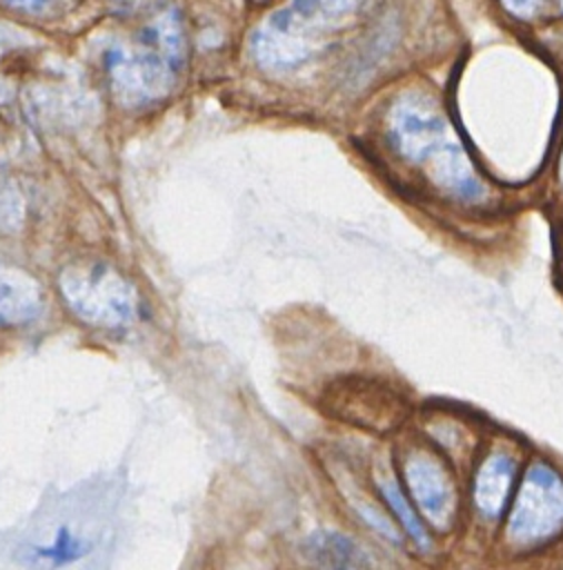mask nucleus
Returning <instances> with one entry per match:
<instances>
[{"label": "nucleus", "mask_w": 563, "mask_h": 570, "mask_svg": "<svg viewBox=\"0 0 563 570\" xmlns=\"http://www.w3.org/2000/svg\"><path fill=\"white\" fill-rule=\"evenodd\" d=\"M22 216V200L16 185L0 176V227H16Z\"/></svg>", "instance_id": "14"}, {"label": "nucleus", "mask_w": 563, "mask_h": 570, "mask_svg": "<svg viewBox=\"0 0 563 570\" xmlns=\"http://www.w3.org/2000/svg\"><path fill=\"white\" fill-rule=\"evenodd\" d=\"M93 543L85 534L58 525L45 541H27L20 546L16 559L29 570H60L73 561L85 559Z\"/></svg>", "instance_id": "7"}, {"label": "nucleus", "mask_w": 563, "mask_h": 570, "mask_svg": "<svg viewBox=\"0 0 563 570\" xmlns=\"http://www.w3.org/2000/svg\"><path fill=\"white\" fill-rule=\"evenodd\" d=\"M514 470L516 465L507 454H492L483 461L474 483V501L485 517H496L503 512Z\"/></svg>", "instance_id": "12"}, {"label": "nucleus", "mask_w": 563, "mask_h": 570, "mask_svg": "<svg viewBox=\"0 0 563 570\" xmlns=\"http://www.w3.org/2000/svg\"><path fill=\"white\" fill-rule=\"evenodd\" d=\"M356 7L358 0H289L278 13L296 31L320 42L323 33L343 24Z\"/></svg>", "instance_id": "9"}, {"label": "nucleus", "mask_w": 563, "mask_h": 570, "mask_svg": "<svg viewBox=\"0 0 563 570\" xmlns=\"http://www.w3.org/2000/svg\"><path fill=\"white\" fill-rule=\"evenodd\" d=\"M559 174H561V180H563V158H561V167H559Z\"/></svg>", "instance_id": "18"}, {"label": "nucleus", "mask_w": 563, "mask_h": 570, "mask_svg": "<svg viewBox=\"0 0 563 570\" xmlns=\"http://www.w3.org/2000/svg\"><path fill=\"white\" fill-rule=\"evenodd\" d=\"M358 505V512L363 514V519H367L381 534H385V537H389V539H394V541H398V534H396V530H394V525L372 505V503H356Z\"/></svg>", "instance_id": "15"}, {"label": "nucleus", "mask_w": 563, "mask_h": 570, "mask_svg": "<svg viewBox=\"0 0 563 570\" xmlns=\"http://www.w3.org/2000/svg\"><path fill=\"white\" fill-rule=\"evenodd\" d=\"M42 309V289L27 272L0 263V325H22Z\"/></svg>", "instance_id": "8"}, {"label": "nucleus", "mask_w": 563, "mask_h": 570, "mask_svg": "<svg viewBox=\"0 0 563 570\" xmlns=\"http://www.w3.org/2000/svg\"><path fill=\"white\" fill-rule=\"evenodd\" d=\"M58 285L69 309L89 325L113 330L136 318V287L107 263H71L60 272Z\"/></svg>", "instance_id": "2"}, {"label": "nucleus", "mask_w": 563, "mask_h": 570, "mask_svg": "<svg viewBox=\"0 0 563 570\" xmlns=\"http://www.w3.org/2000/svg\"><path fill=\"white\" fill-rule=\"evenodd\" d=\"M185 62V33L176 11L149 22L134 45L116 47L107 67L116 91L127 102L160 98L167 94Z\"/></svg>", "instance_id": "1"}, {"label": "nucleus", "mask_w": 563, "mask_h": 570, "mask_svg": "<svg viewBox=\"0 0 563 570\" xmlns=\"http://www.w3.org/2000/svg\"><path fill=\"white\" fill-rule=\"evenodd\" d=\"M7 2L27 13H51V11L69 4V0H7Z\"/></svg>", "instance_id": "16"}, {"label": "nucleus", "mask_w": 563, "mask_h": 570, "mask_svg": "<svg viewBox=\"0 0 563 570\" xmlns=\"http://www.w3.org/2000/svg\"><path fill=\"white\" fill-rule=\"evenodd\" d=\"M320 45L300 36L287 27L276 13H271L249 40V49L256 62L269 71H289L305 62Z\"/></svg>", "instance_id": "6"}, {"label": "nucleus", "mask_w": 563, "mask_h": 570, "mask_svg": "<svg viewBox=\"0 0 563 570\" xmlns=\"http://www.w3.org/2000/svg\"><path fill=\"white\" fill-rule=\"evenodd\" d=\"M425 165L432 178L447 191L456 194L458 198H465V200L483 198L485 189L456 140H450L447 145H443Z\"/></svg>", "instance_id": "10"}, {"label": "nucleus", "mask_w": 563, "mask_h": 570, "mask_svg": "<svg viewBox=\"0 0 563 570\" xmlns=\"http://www.w3.org/2000/svg\"><path fill=\"white\" fill-rule=\"evenodd\" d=\"M389 136L396 149L414 163H427L443 145L447 136V122L438 107L423 94L407 91L396 98L389 109Z\"/></svg>", "instance_id": "4"}, {"label": "nucleus", "mask_w": 563, "mask_h": 570, "mask_svg": "<svg viewBox=\"0 0 563 570\" xmlns=\"http://www.w3.org/2000/svg\"><path fill=\"white\" fill-rule=\"evenodd\" d=\"M561 525L563 481L552 468L534 463L527 470L514 501L507 523V539L516 546H532L552 537Z\"/></svg>", "instance_id": "3"}, {"label": "nucleus", "mask_w": 563, "mask_h": 570, "mask_svg": "<svg viewBox=\"0 0 563 570\" xmlns=\"http://www.w3.org/2000/svg\"><path fill=\"white\" fill-rule=\"evenodd\" d=\"M403 468L407 485L423 514L436 528H447L456 510V494L443 465L425 452H412Z\"/></svg>", "instance_id": "5"}, {"label": "nucleus", "mask_w": 563, "mask_h": 570, "mask_svg": "<svg viewBox=\"0 0 563 570\" xmlns=\"http://www.w3.org/2000/svg\"><path fill=\"white\" fill-rule=\"evenodd\" d=\"M378 485H381L383 497H385L387 503L392 505L394 514L398 517L401 525L405 528V532L416 541V546H421L423 550H427V548H429V537H427L425 528L418 523L414 510L409 508V503H407L405 494L401 492V488L396 485V481H392V479H378Z\"/></svg>", "instance_id": "13"}, {"label": "nucleus", "mask_w": 563, "mask_h": 570, "mask_svg": "<svg viewBox=\"0 0 563 570\" xmlns=\"http://www.w3.org/2000/svg\"><path fill=\"white\" fill-rule=\"evenodd\" d=\"M503 4H505L514 16L530 18V16L536 13L541 0H503Z\"/></svg>", "instance_id": "17"}, {"label": "nucleus", "mask_w": 563, "mask_h": 570, "mask_svg": "<svg viewBox=\"0 0 563 570\" xmlns=\"http://www.w3.org/2000/svg\"><path fill=\"white\" fill-rule=\"evenodd\" d=\"M305 550L318 570H369L367 552L349 537L334 530L314 532Z\"/></svg>", "instance_id": "11"}]
</instances>
